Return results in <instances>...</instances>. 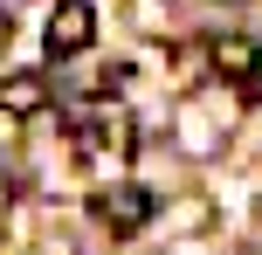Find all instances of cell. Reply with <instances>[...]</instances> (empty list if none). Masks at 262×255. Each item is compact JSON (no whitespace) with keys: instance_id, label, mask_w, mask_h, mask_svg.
Listing matches in <instances>:
<instances>
[{"instance_id":"4","label":"cell","mask_w":262,"mask_h":255,"mask_svg":"<svg viewBox=\"0 0 262 255\" xmlns=\"http://www.w3.org/2000/svg\"><path fill=\"white\" fill-rule=\"evenodd\" d=\"M214 69L242 83V76L255 69V41H249V35H214Z\"/></svg>"},{"instance_id":"3","label":"cell","mask_w":262,"mask_h":255,"mask_svg":"<svg viewBox=\"0 0 262 255\" xmlns=\"http://www.w3.org/2000/svg\"><path fill=\"white\" fill-rule=\"evenodd\" d=\"M41 104H49V83L41 76H7L0 83V110H7V118H35Z\"/></svg>"},{"instance_id":"2","label":"cell","mask_w":262,"mask_h":255,"mask_svg":"<svg viewBox=\"0 0 262 255\" xmlns=\"http://www.w3.org/2000/svg\"><path fill=\"white\" fill-rule=\"evenodd\" d=\"M90 35H97L90 0H62L55 21H49V55H83V49H90Z\"/></svg>"},{"instance_id":"5","label":"cell","mask_w":262,"mask_h":255,"mask_svg":"<svg viewBox=\"0 0 262 255\" xmlns=\"http://www.w3.org/2000/svg\"><path fill=\"white\" fill-rule=\"evenodd\" d=\"M242 97H249V104H262V62L249 69V76H242Z\"/></svg>"},{"instance_id":"6","label":"cell","mask_w":262,"mask_h":255,"mask_svg":"<svg viewBox=\"0 0 262 255\" xmlns=\"http://www.w3.org/2000/svg\"><path fill=\"white\" fill-rule=\"evenodd\" d=\"M0 41H7V21H0Z\"/></svg>"},{"instance_id":"1","label":"cell","mask_w":262,"mask_h":255,"mask_svg":"<svg viewBox=\"0 0 262 255\" xmlns=\"http://www.w3.org/2000/svg\"><path fill=\"white\" fill-rule=\"evenodd\" d=\"M97 221H104L111 235H138L145 221H152V193H145V187H111V193H97Z\"/></svg>"}]
</instances>
